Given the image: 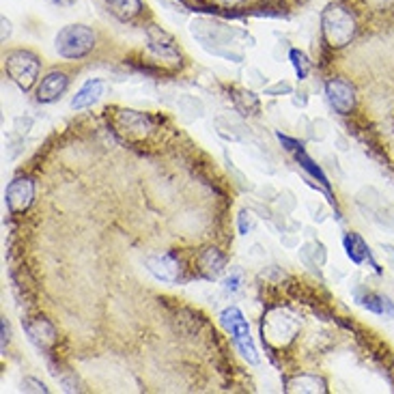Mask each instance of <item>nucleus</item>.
Returning a JSON list of instances; mask_svg holds the SVG:
<instances>
[{"mask_svg": "<svg viewBox=\"0 0 394 394\" xmlns=\"http://www.w3.org/2000/svg\"><path fill=\"white\" fill-rule=\"evenodd\" d=\"M192 35L203 43V48L216 56H224L233 60V63H241L244 54L235 52V50H224L222 45H231L233 37H250L246 33H241L237 28L226 26L224 22H214V20H194L192 26Z\"/></svg>", "mask_w": 394, "mask_h": 394, "instance_id": "nucleus-1", "label": "nucleus"}, {"mask_svg": "<svg viewBox=\"0 0 394 394\" xmlns=\"http://www.w3.org/2000/svg\"><path fill=\"white\" fill-rule=\"evenodd\" d=\"M356 18L349 9H345L343 5H328L321 13V33L323 41L330 48L341 50L347 43H352L356 37Z\"/></svg>", "mask_w": 394, "mask_h": 394, "instance_id": "nucleus-2", "label": "nucleus"}, {"mask_svg": "<svg viewBox=\"0 0 394 394\" xmlns=\"http://www.w3.org/2000/svg\"><path fill=\"white\" fill-rule=\"evenodd\" d=\"M54 48L58 56L75 60L93 52L95 48V33L84 24H69L58 30L54 39Z\"/></svg>", "mask_w": 394, "mask_h": 394, "instance_id": "nucleus-3", "label": "nucleus"}, {"mask_svg": "<svg viewBox=\"0 0 394 394\" xmlns=\"http://www.w3.org/2000/svg\"><path fill=\"white\" fill-rule=\"evenodd\" d=\"M220 323H222V328L233 336V343H235V347H237V352L244 356V358L250 362V365H259V354H256V347H254V343H252V338H250L248 321L244 319L241 310L235 308V306L222 310Z\"/></svg>", "mask_w": 394, "mask_h": 394, "instance_id": "nucleus-4", "label": "nucleus"}, {"mask_svg": "<svg viewBox=\"0 0 394 394\" xmlns=\"http://www.w3.org/2000/svg\"><path fill=\"white\" fill-rule=\"evenodd\" d=\"M5 69L9 73V78L26 93V90H30L35 86V82L39 78L41 63H39V58L33 52L11 50L5 56Z\"/></svg>", "mask_w": 394, "mask_h": 394, "instance_id": "nucleus-5", "label": "nucleus"}, {"mask_svg": "<svg viewBox=\"0 0 394 394\" xmlns=\"http://www.w3.org/2000/svg\"><path fill=\"white\" fill-rule=\"evenodd\" d=\"M147 41H149V50L153 52L158 58H162V63H169L173 67L181 65V54L175 45V39L162 30L156 24H149L147 26Z\"/></svg>", "mask_w": 394, "mask_h": 394, "instance_id": "nucleus-6", "label": "nucleus"}, {"mask_svg": "<svg viewBox=\"0 0 394 394\" xmlns=\"http://www.w3.org/2000/svg\"><path fill=\"white\" fill-rule=\"evenodd\" d=\"M325 97L338 114H352L356 108V88L345 78H330L325 82Z\"/></svg>", "mask_w": 394, "mask_h": 394, "instance_id": "nucleus-7", "label": "nucleus"}, {"mask_svg": "<svg viewBox=\"0 0 394 394\" xmlns=\"http://www.w3.org/2000/svg\"><path fill=\"white\" fill-rule=\"evenodd\" d=\"M145 265L162 282H179L181 278V263L173 252L149 254L145 259Z\"/></svg>", "mask_w": 394, "mask_h": 394, "instance_id": "nucleus-8", "label": "nucleus"}, {"mask_svg": "<svg viewBox=\"0 0 394 394\" xmlns=\"http://www.w3.org/2000/svg\"><path fill=\"white\" fill-rule=\"evenodd\" d=\"M35 199V184L28 177L13 179L5 190V201L13 214H22Z\"/></svg>", "mask_w": 394, "mask_h": 394, "instance_id": "nucleus-9", "label": "nucleus"}, {"mask_svg": "<svg viewBox=\"0 0 394 394\" xmlns=\"http://www.w3.org/2000/svg\"><path fill=\"white\" fill-rule=\"evenodd\" d=\"M69 86V78L63 71H50L45 78H41V82L37 84L35 97L39 103H54L63 97V93Z\"/></svg>", "mask_w": 394, "mask_h": 394, "instance_id": "nucleus-10", "label": "nucleus"}, {"mask_svg": "<svg viewBox=\"0 0 394 394\" xmlns=\"http://www.w3.org/2000/svg\"><path fill=\"white\" fill-rule=\"evenodd\" d=\"M24 330H26L30 343H35L39 349H43V352H48L50 347H54V343L58 338L54 325L48 319H35V321L26 323Z\"/></svg>", "mask_w": 394, "mask_h": 394, "instance_id": "nucleus-11", "label": "nucleus"}, {"mask_svg": "<svg viewBox=\"0 0 394 394\" xmlns=\"http://www.w3.org/2000/svg\"><path fill=\"white\" fill-rule=\"evenodd\" d=\"M295 330H297V321L293 319V317H289L286 312H278V317L271 315L267 319V336L263 334V341L276 336L278 343L284 345V343H289L293 338Z\"/></svg>", "mask_w": 394, "mask_h": 394, "instance_id": "nucleus-12", "label": "nucleus"}, {"mask_svg": "<svg viewBox=\"0 0 394 394\" xmlns=\"http://www.w3.org/2000/svg\"><path fill=\"white\" fill-rule=\"evenodd\" d=\"M289 394H323L328 392V382L319 375H312V373H301V375H295L291 377L289 382H286V388H284Z\"/></svg>", "mask_w": 394, "mask_h": 394, "instance_id": "nucleus-13", "label": "nucleus"}, {"mask_svg": "<svg viewBox=\"0 0 394 394\" xmlns=\"http://www.w3.org/2000/svg\"><path fill=\"white\" fill-rule=\"evenodd\" d=\"M103 88H106L103 80H99V78L88 80V82L78 90V93L73 95V99H71V108H73V110H82V108H88V106L97 103L99 97L103 95Z\"/></svg>", "mask_w": 394, "mask_h": 394, "instance_id": "nucleus-14", "label": "nucleus"}, {"mask_svg": "<svg viewBox=\"0 0 394 394\" xmlns=\"http://www.w3.org/2000/svg\"><path fill=\"white\" fill-rule=\"evenodd\" d=\"M199 265H201V271L207 280H216L224 271L226 259L218 248H205L199 256Z\"/></svg>", "mask_w": 394, "mask_h": 394, "instance_id": "nucleus-15", "label": "nucleus"}, {"mask_svg": "<svg viewBox=\"0 0 394 394\" xmlns=\"http://www.w3.org/2000/svg\"><path fill=\"white\" fill-rule=\"evenodd\" d=\"M356 205L358 209L365 214V218H375V214L380 211L384 205H382V194L377 192L375 188H362L358 194H356Z\"/></svg>", "mask_w": 394, "mask_h": 394, "instance_id": "nucleus-16", "label": "nucleus"}, {"mask_svg": "<svg viewBox=\"0 0 394 394\" xmlns=\"http://www.w3.org/2000/svg\"><path fill=\"white\" fill-rule=\"evenodd\" d=\"M343 246H345V252L347 256L356 263V265H362L367 261V256L371 252V248L365 244V239H362L358 233H347L343 237Z\"/></svg>", "mask_w": 394, "mask_h": 394, "instance_id": "nucleus-17", "label": "nucleus"}, {"mask_svg": "<svg viewBox=\"0 0 394 394\" xmlns=\"http://www.w3.org/2000/svg\"><path fill=\"white\" fill-rule=\"evenodd\" d=\"M216 127H218V134H222L224 138L229 140H246V130H244V123H241L239 119L231 116V114H222L218 116L216 121Z\"/></svg>", "mask_w": 394, "mask_h": 394, "instance_id": "nucleus-18", "label": "nucleus"}, {"mask_svg": "<svg viewBox=\"0 0 394 394\" xmlns=\"http://www.w3.org/2000/svg\"><path fill=\"white\" fill-rule=\"evenodd\" d=\"M106 3H108V9L116 15L121 22H130L143 11L140 0H106Z\"/></svg>", "mask_w": 394, "mask_h": 394, "instance_id": "nucleus-19", "label": "nucleus"}, {"mask_svg": "<svg viewBox=\"0 0 394 394\" xmlns=\"http://www.w3.org/2000/svg\"><path fill=\"white\" fill-rule=\"evenodd\" d=\"M233 101H235V108L241 114H259L261 112V101L252 90H244V88L233 90Z\"/></svg>", "mask_w": 394, "mask_h": 394, "instance_id": "nucleus-20", "label": "nucleus"}, {"mask_svg": "<svg viewBox=\"0 0 394 394\" xmlns=\"http://www.w3.org/2000/svg\"><path fill=\"white\" fill-rule=\"evenodd\" d=\"M119 121L123 123L125 130H130L134 134H145L147 130H151V119L147 114L134 112V110H123L119 114Z\"/></svg>", "mask_w": 394, "mask_h": 394, "instance_id": "nucleus-21", "label": "nucleus"}, {"mask_svg": "<svg viewBox=\"0 0 394 394\" xmlns=\"http://www.w3.org/2000/svg\"><path fill=\"white\" fill-rule=\"evenodd\" d=\"M177 108L181 112V116L188 119V121H194V119H201L205 114V106L199 97L194 95H181L177 99Z\"/></svg>", "mask_w": 394, "mask_h": 394, "instance_id": "nucleus-22", "label": "nucleus"}, {"mask_svg": "<svg viewBox=\"0 0 394 394\" xmlns=\"http://www.w3.org/2000/svg\"><path fill=\"white\" fill-rule=\"evenodd\" d=\"M293 156H295V160L299 162V166H301V169H304V171H308V173H310V175L317 179V181H319V184H321L323 188H328V190H330V181H328L325 173H323V171L319 169V166H317V164H315V162H312V160H310V158L304 153V149L295 151Z\"/></svg>", "mask_w": 394, "mask_h": 394, "instance_id": "nucleus-23", "label": "nucleus"}, {"mask_svg": "<svg viewBox=\"0 0 394 394\" xmlns=\"http://www.w3.org/2000/svg\"><path fill=\"white\" fill-rule=\"evenodd\" d=\"M289 58H291V63H293V69L297 73V78L299 80H306L308 78V71H310V60L308 56L301 52V50H291L289 52Z\"/></svg>", "mask_w": 394, "mask_h": 394, "instance_id": "nucleus-24", "label": "nucleus"}, {"mask_svg": "<svg viewBox=\"0 0 394 394\" xmlns=\"http://www.w3.org/2000/svg\"><path fill=\"white\" fill-rule=\"evenodd\" d=\"M328 134H330V125H328L325 119H317L308 125V138L310 140H319L321 143V140L328 138Z\"/></svg>", "mask_w": 394, "mask_h": 394, "instance_id": "nucleus-25", "label": "nucleus"}, {"mask_svg": "<svg viewBox=\"0 0 394 394\" xmlns=\"http://www.w3.org/2000/svg\"><path fill=\"white\" fill-rule=\"evenodd\" d=\"M226 169H229V173L233 175V179H235V184L239 186V190H244V192H252V190H254V186L250 184V179H248L244 173H241V171H237L229 158H226Z\"/></svg>", "mask_w": 394, "mask_h": 394, "instance_id": "nucleus-26", "label": "nucleus"}, {"mask_svg": "<svg viewBox=\"0 0 394 394\" xmlns=\"http://www.w3.org/2000/svg\"><path fill=\"white\" fill-rule=\"evenodd\" d=\"M237 226H239V233H241V235H248V233H252V231L256 229V222H254V216L250 214V209L239 211Z\"/></svg>", "mask_w": 394, "mask_h": 394, "instance_id": "nucleus-27", "label": "nucleus"}, {"mask_svg": "<svg viewBox=\"0 0 394 394\" xmlns=\"http://www.w3.org/2000/svg\"><path fill=\"white\" fill-rule=\"evenodd\" d=\"M265 95L269 97H282V95H293V86L291 82L286 80H280V82H274L271 86H265Z\"/></svg>", "mask_w": 394, "mask_h": 394, "instance_id": "nucleus-28", "label": "nucleus"}, {"mask_svg": "<svg viewBox=\"0 0 394 394\" xmlns=\"http://www.w3.org/2000/svg\"><path fill=\"white\" fill-rule=\"evenodd\" d=\"M276 203H278V209H280V211H284L286 216H289L291 211L297 207L295 196H293V192H289V190H284L282 194H278V196H276Z\"/></svg>", "mask_w": 394, "mask_h": 394, "instance_id": "nucleus-29", "label": "nucleus"}, {"mask_svg": "<svg viewBox=\"0 0 394 394\" xmlns=\"http://www.w3.org/2000/svg\"><path fill=\"white\" fill-rule=\"evenodd\" d=\"M241 284H244V276H241V269H233V274L226 276V278L222 280L224 291H229V293H237V291L241 289Z\"/></svg>", "mask_w": 394, "mask_h": 394, "instance_id": "nucleus-30", "label": "nucleus"}, {"mask_svg": "<svg viewBox=\"0 0 394 394\" xmlns=\"http://www.w3.org/2000/svg\"><path fill=\"white\" fill-rule=\"evenodd\" d=\"M310 259L315 261V265H325L328 263V250L321 244L319 239H315L310 244Z\"/></svg>", "mask_w": 394, "mask_h": 394, "instance_id": "nucleus-31", "label": "nucleus"}, {"mask_svg": "<svg viewBox=\"0 0 394 394\" xmlns=\"http://www.w3.org/2000/svg\"><path fill=\"white\" fill-rule=\"evenodd\" d=\"M33 116H18L13 121V130H15V134L18 136H26L30 130H33Z\"/></svg>", "mask_w": 394, "mask_h": 394, "instance_id": "nucleus-32", "label": "nucleus"}, {"mask_svg": "<svg viewBox=\"0 0 394 394\" xmlns=\"http://www.w3.org/2000/svg\"><path fill=\"white\" fill-rule=\"evenodd\" d=\"M22 392H37V394H45V392H48V388H45L39 380H35V377H26V380L22 382Z\"/></svg>", "mask_w": 394, "mask_h": 394, "instance_id": "nucleus-33", "label": "nucleus"}, {"mask_svg": "<svg viewBox=\"0 0 394 394\" xmlns=\"http://www.w3.org/2000/svg\"><path fill=\"white\" fill-rule=\"evenodd\" d=\"M299 259H301V263H304L310 271H315V274H319V269H317L315 261L310 259V244H304V246L299 248Z\"/></svg>", "mask_w": 394, "mask_h": 394, "instance_id": "nucleus-34", "label": "nucleus"}, {"mask_svg": "<svg viewBox=\"0 0 394 394\" xmlns=\"http://www.w3.org/2000/svg\"><path fill=\"white\" fill-rule=\"evenodd\" d=\"M246 78H248V82H250L252 86H265V82H267L265 75H263L259 69H254V67H250V69L246 71Z\"/></svg>", "mask_w": 394, "mask_h": 394, "instance_id": "nucleus-35", "label": "nucleus"}, {"mask_svg": "<svg viewBox=\"0 0 394 394\" xmlns=\"http://www.w3.org/2000/svg\"><path fill=\"white\" fill-rule=\"evenodd\" d=\"M248 209L252 211V214H256L259 218H265V220H271L274 218V214H271V209L267 205H261V203H248Z\"/></svg>", "mask_w": 394, "mask_h": 394, "instance_id": "nucleus-36", "label": "nucleus"}, {"mask_svg": "<svg viewBox=\"0 0 394 394\" xmlns=\"http://www.w3.org/2000/svg\"><path fill=\"white\" fill-rule=\"evenodd\" d=\"M380 308H382V317L386 319H394V301L386 295H380Z\"/></svg>", "mask_w": 394, "mask_h": 394, "instance_id": "nucleus-37", "label": "nucleus"}, {"mask_svg": "<svg viewBox=\"0 0 394 394\" xmlns=\"http://www.w3.org/2000/svg\"><path fill=\"white\" fill-rule=\"evenodd\" d=\"M261 276H265V278H271V280H282L284 278V269L282 267H278V265H271V267H267V269H263L261 271Z\"/></svg>", "mask_w": 394, "mask_h": 394, "instance_id": "nucleus-38", "label": "nucleus"}, {"mask_svg": "<svg viewBox=\"0 0 394 394\" xmlns=\"http://www.w3.org/2000/svg\"><path fill=\"white\" fill-rule=\"evenodd\" d=\"M0 328H3V336H0V352H7V345H9V341H11V328H9V323H7V319H3L0 321Z\"/></svg>", "mask_w": 394, "mask_h": 394, "instance_id": "nucleus-39", "label": "nucleus"}, {"mask_svg": "<svg viewBox=\"0 0 394 394\" xmlns=\"http://www.w3.org/2000/svg\"><path fill=\"white\" fill-rule=\"evenodd\" d=\"M365 3L375 11H386L394 5V0H365Z\"/></svg>", "mask_w": 394, "mask_h": 394, "instance_id": "nucleus-40", "label": "nucleus"}, {"mask_svg": "<svg viewBox=\"0 0 394 394\" xmlns=\"http://www.w3.org/2000/svg\"><path fill=\"white\" fill-rule=\"evenodd\" d=\"M323 162H325V166H328V171H332V173H334L336 177H341V179L345 177V173L341 171V166H338V160H336V158H332V156H328V158H325Z\"/></svg>", "mask_w": 394, "mask_h": 394, "instance_id": "nucleus-41", "label": "nucleus"}, {"mask_svg": "<svg viewBox=\"0 0 394 394\" xmlns=\"http://www.w3.org/2000/svg\"><path fill=\"white\" fill-rule=\"evenodd\" d=\"M278 140L284 145V149H286V151H291V153H295V151H299V149H301V143L291 140V138H286V136H282V134H278Z\"/></svg>", "mask_w": 394, "mask_h": 394, "instance_id": "nucleus-42", "label": "nucleus"}, {"mask_svg": "<svg viewBox=\"0 0 394 394\" xmlns=\"http://www.w3.org/2000/svg\"><path fill=\"white\" fill-rule=\"evenodd\" d=\"M259 196L263 201H276V196H278V192L271 188V186H265V188H261L259 190Z\"/></svg>", "mask_w": 394, "mask_h": 394, "instance_id": "nucleus-43", "label": "nucleus"}, {"mask_svg": "<svg viewBox=\"0 0 394 394\" xmlns=\"http://www.w3.org/2000/svg\"><path fill=\"white\" fill-rule=\"evenodd\" d=\"M306 103H308L306 90H297V93H293V106H297V108H304Z\"/></svg>", "mask_w": 394, "mask_h": 394, "instance_id": "nucleus-44", "label": "nucleus"}, {"mask_svg": "<svg viewBox=\"0 0 394 394\" xmlns=\"http://www.w3.org/2000/svg\"><path fill=\"white\" fill-rule=\"evenodd\" d=\"M380 250L384 252V256L388 259V263L394 265V246H390V244H380Z\"/></svg>", "mask_w": 394, "mask_h": 394, "instance_id": "nucleus-45", "label": "nucleus"}, {"mask_svg": "<svg viewBox=\"0 0 394 394\" xmlns=\"http://www.w3.org/2000/svg\"><path fill=\"white\" fill-rule=\"evenodd\" d=\"M282 244H284L286 248H295V246L299 244V239L295 237V233H291L289 237H284V233H282Z\"/></svg>", "mask_w": 394, "mask_h": 394, "instance_id": "nucleus-46", "label": "nucleus"}, {"mask_svg": "<svg viewBox=\"0 0 394 394\" xmlns=\"http://www.w3.org/2000/svg\"><path fill=\"white\" fill-rule=\"evenodd\" d=\"M0 24H3V35H0V39L7 41L9 35H11V22H9L7 18H3V20H0Z\"/></svg>", "mask_w": 394, "mask_h": 394, "instance_id": "nucleus-47", "label": "nucleus"}, {"mask_svg": "<svg viewBox=\"0 0 394 394\" xmlns=\"http://www.w3.org/2000/svg\"><path fill=\"white\" fill-rule=\"evenodd\" d=\"M336 149H338V151H347V149H349V143H347L345 136H336Z\"/></svg>", "mask_w": 394, "mask_h": 394, "instance_id": "nucleus-48", "label": "nucleus"}, {"mask_svg": "<svg viewBox=\"0 0 394 394\" xmlns=\"http://www.w3.org/2000/svg\"><path fill=\"white\" fill-rule=\"evenodd\" d=\"M216 3H220V5H224V7H237V5H241V3H246V0H216Z\"/></svg>", "mask_w": 394, "mask_h": 394, "instance_id": "nucleus-49", "label": "nucleus"}, {"mask_svg": "<svg viewBox=\"0 0 394 394\" xmlns=\"http://www.w3.org/2000/svg\"><path fill=\"white\" fill-rule=\"evenodd\" d=\"M304 235H306L308 239H317V231L312 229V226H306V229H304Z\"/></svg>", "mask_w": 394, "mask_h": 394, "instance_id": "nucleus-50", "label": "nucleus"}, {"mask_svg": "<svg viewBox=\"0 0 394 394\" xmlns=\"http://www.w3.org/2000/svg\"><path fill=\"white\" fill-rule=\"evenodd\" d=\"M54 5H58V7H69V5H73L75 0H52Z\"/></svg>", "mask_w": 394, "mask_h": 394, "instance_id": "nucleus-51", "label": "nucleus"}, {"mask_svg": "<svg viewBox=\"0 0 394 394\" xmlns=\"http://www.w3.org/2000/svg\"><path fill=\"white\" fill-rule=\"evenodd\" d=\"M252 256H265V250L261 248V246H252V252H250Z\"/></svg>", "mask_w": 394, "mask_h": 394, "instance_id": "nucleus-52", "label": "nucleus"}, {"mask_svg": "<svg viewBox=\"0 0 394 394\" xmlns=\"http://www.w3.org/2000/svg\"><path fill=\"white\" fill-rule=\"evenodd\" d=\"M388 216H390V220H392V224H394V207L388 209Z\"/></svg>", "mask_w": 394, "mask_h": 394, "instance_id": "nucleus-53", "label": "nucleus"}, {"mask_svg": "<svg viewBox=\"0 0 394 394\" xmlns=\"http://www.w3.org/2000/svg\"><path fill=\"white\" fill-rule=\"evenodd\" d=\"M267 3H280V0H267Z\"/></svg>", "mask_w": 394, "mask_h": 394, "instance_id": "nucleus-54", "label": "nucleus"}]
</instances>
